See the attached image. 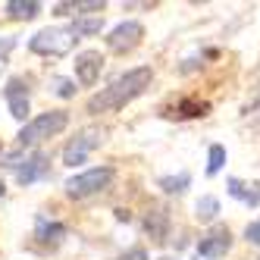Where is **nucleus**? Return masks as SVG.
I'll return each mask as SVG.
<instances>
[{
  "label": "nucleus",
  "mask_w": 260,
  "mask_h": 260,
  "mask_svg": "<svg viewBox=\"0 0 260 260\" xmlns=\"http://www.w3.org/2000/svg\"><path fill=\"white\" fill-rule=\"evenodd\" d=\"M66 125H69V113H66V110H47V113L28 119L22 125V132L16 135V141H19V147H31V144L44 141V138L60 135Z\"/></svg>",
  "instance_id": "obj_2"
},
{
  "label": "nucleus",
  "mask_w": 260,
  "mask_h": 260,
  "mask_svg": "<svg viewBox=\"0 0 260 260\" xmlns=\"http://www.w3.org/2000/svg\"><path fill=\"white\" fill-rule=\"evenodd\" d=\"M163 260H173V257H163Z\"/></svg>",
  "instance_id": "obj_25"
},
{
  "label": "nucleus",
  "mask_w": 260,
  "mask_h": 260,
  "mask_svg": "<svg viewBox=\"0 0 260 260\" xmlns=\"http://www.w3.org/2000/svg\"><path fill=\"white\" fill-rule=\"evenodd\" d=\"M216 213H219V201H216L213 194H204V198H198V204H194V216H198L201 222H210V219H216Z\"/></svg>",
  "instance_id": "obj_15"
},
{
  "label": "nucleus",
  "mask_w": 260,
  "mask_h": 260,
  "mask_svg": "<svg viewBox=\"0 0 260 260\" xmlns=\"http://www.w3.org/2000/svg\"><path fill=\"white\" fill-rule=\"evenodd\" d=\"M4 191H7V185H4V182H0V198H4Z\"/></svg>",
  "instance_id": "obj_24"
},
{
  "label": "nucleus",
  "mask_w": 260,
  "mask_h": 260,
  "mask_svg": "<svg viewBox=\"0 0 260 260\" xmlns=\"http://www.w3.org/2000/svg\"><path fill=\"white\" fill-rule=\"evenodd\" d=\"M101 69H104V57L98 50H85L76 57V79L82 85H94L98 76H101Z\"/></svg>",
  "instance_id": "obj_9"
},
{
  "label": "nucleus",
  "mask_w": 260,
  "mask_h": 260,
  "mask_svg": "<svg viewBox=\"0 0 260 260\" xmlns=\"http://www.w3.org/2000/svg\"><path fill=\"white\" fill-rule=\"evenodd\" d=\"M0 151H4V144H0Z\"/></svg>",
  "instance_id": "obj_26"
},
{
  "label": "nucleus",
  "mask_w": 260,
  "mask_h": 260,
  "mask_svg": "<svg viewBox=\"0 0 260 260\" xmlns=\"http://www.w3.org/2000/svg\"><path fill=\"white\" fill-rule=\"evenodd\" d=\"M222 166H226V147H222V144H213V147H210V157H207V176H216Z\"/></svg>",
  "instance_id": "obj_18"
},
{
  "label": "nucleus",
  "mask_w": 260,
  "mask_h": 260,
  "mask_svg": "<svg viewBox=\"0 0 260 260\" xmlns=\"http://www.w3.org/2000/svg\"><path fill=\"white\" fill-rule=\"evenodd\" d=\"M229 194L235 201H241L245 207H260V182H241V179H229Z\"/></svg>",
  "instance_id": "obj_12"
},
{
  "label": "nucleus",
  "mask_w": 260,
  "mask_h": 260,
  "mask_svg": "<svg viewBox=\"0 0 260 260\" xmlns=\"http://www.w3.org/2000/svg\"><path fill=\"white\" fill-rule=\"evenodd\" d=\"M47 170H50V157L41 154V151H35L31 157H25V166L16 170V179H19V185H31L35 179H41Z\"/></svg>",
  "instance_id": "obj_10"
},
{
  "label": "nucleus",
  "mask_w": 260,
  "mask_h": 260,
  "mask_svg": "<svg viewBox=\"0 0 260 260\" xmlns=\"http://www.w3.org/2000/svg\"><path fill=\"white\" fill-rule=\"evenodd\" d=\"M176 110H179V116H204L207 113V104L204 101H182Z\"/></svg>",
  "instance_id": "obj_19"
},
{
  "label": "nucleus",
  "mask_w": 260,
  "mask_h": 260,
  "mask_svg": "<svg viewBox=\"0 0 260 260\" xmlns=\"http://www.w3.org/2000/svg\"><path fill=\"white\" fill-rule=\"evenodd\" d=\"M229 248H232V232L226 226H216L198 241V257H222Z\"/></svg>",
  "instance_id": "obj_7"
},
{
  "label": "nucleus",
  "mask_w": 260,
  "mask_h": 260,
  "mask_svg": "<svg viewBox=\"0 0 260 260\" xmlns=\"http://www.w3.org/2000/svg\"><path fill=\"white\" fill-rule=\"evenodd\" d=\"M104 28V16H91V19H76V25H72V31H76V38H88V35H98Z\"/></svg>",
  "instance_id": "obj_16"
},
{
  "label": "nucleus",
  "mask_w": 260,
  "mask_h": 260,
  "mask_svg": "<svg viewBox=\"0 0 260 260\" xmlns=\"http://www.w3.org/2000/svg\"><path fill=\"white\" fill-rule=\"evenodd\" d=\"M144 232L151 235V241L163 245V241L170 238V213H166L163 207H154L151 213L144 216Z\"/></svg>",
  "instance_id": "obj_11"
},
{
  "label": "nucleus",
  "mask_w": 260,
  "mask_h": 260,
  "mask_svg": "<svg viewBox=\"0 0 260 260\" xmlns=\"http://www.w3.org/2000/svg\"><path fill=\"white\" fill-rule=\"evenodd\" d=\"M13 47H16V38H4V41H0V60H4V53L13 50Z\"/></svg>",
  "instance_id": "obj_23"
},
{
  "label": "nucleus",
  "mask_w": 260,
  "mask_h": 260,
  "mask_svg": "<svg viewBox=\"0 0 260 260\" xmlns=\"http://www.w3.org/2000/svg\"><path fill=\"white\" fill-rule=\"evenodd\" d=\"M245 238L251 241V245H260V219L248 222V229H245Z\"/></svg>",
  "instance_id": "obj_21"
},
{
  "label": "nucleus",
  "mask_w": 260,
  "mask_h": 260,
  "mask_svg": "<svg viewBox=\"0 0 260 260\" xmlns=\"http://www.w3.org/2000/svg\"><path fill=\"white\" fill-rule=\"evenodd\" d=\"M38 13H41V4H35V0H10L7 4L10 19H35Z\"/></svg>",
  "instance_id": "obj_13"
},
{
  "label": "nucleus",
  "mask_w": 260,
  "mask_h": 260,
  "mask_svg": "<svg viewBox=\"0 0 260 260\" xmlns=\"http://www.w3.org/2000/svg\"><path fill=\"white\" fill-rule=\"evenodd\" d=\"M144 38V25L141 22H119L113 31H110V38H107V47L113 50V53H128V50H135Z\"/></svg>",
  "instance_id": "obj_6"
},
{
  "label": "nucleus",
  "mask_w": 260,
  "mask_h": 260,
  "mask_svg": "<svg viewBox=\"0 0 260 260\" xmlns=\"http://www.w3.org/2000/svg\"><path fill=\"white\" fill-rule=\"evenodd\" d=\"M188 182H191V176H188V173H179V176H163V179H160V188H163L166 194H182L185 188H188Z\"/></svg>",
  "instance_id": "obj_17"
},
{
  "label": "nucleus",
  "mask_w": 260,
  "mask_h": 260,
  "mask_svg": "<svg viewBox=\"0 0 260 260\" xmlns=\"http://www.w3.org/2000/svg\"><path fill=\"white\" fill-rule=\"evenodd\" d=\"M4 94H7V104H10V113L16 119H25L28 116V85L22 79H10Z\"/></svg>",
  "instance_id": "obj_8"
},
{
  "label": "nucleus",
  "mask_w": 260,
  "mask_h": 260,
  "mask_svg": "<svg viewBox=\"0 0 260 260\" xmlns=\"http://www.w3.org/2000/svg\"><path fill=\"white\" fill-rule=\"evenodd\" d=\"M119 260H147V251L144 248H132V251H125Z\"/></svg>",
  "instance_id": "obj_22"
},
{
  "label": "nucleus",
  "mask_w": 260,
  "mask_h": 260,
  "mask_svg": "<svg viewBox=\"0 0 260 260\" xmlns=\"http://www.w3.org/2000/svg\"><path fill=\"white\" fill-rule=\"evenodd\" d=\"M50 85H53V94L57 98H72L76 94V82H69V79H53Z\"/></svg>",
  "instance_id": "obj_20"
},
{
  "label": "nucleus",
  "mask_w": 260,
  "mask_h": 260,
  "mask_svg": "<svg viewBox=\"0 0 260 260\" xmlns=\"http://www.w3.org/2000/svg\"><path fill=\"white\" fill-rule=\"evenodd\" d=\"M110 179H113V170H110V166H94V170H88V173L72 176V179L66 182V194L76 198V201L91 198V194L104 191L107 185H110Z\"/></svg>",
  "instance_id": "obj_4"
},
{
  "label": "nucleus",
  "mask_w": 260,
  "mask_h": 260,
  "mask_svg": "<svg viewBox=\"0 0 260 260\" xmlns=\"http://www.w3.org/2000/svg\"><path fill=\"white\" fill-rule=\"evenodd\" d=\"M101 141H104V128H98V125L82 128V132H76V138L63 147V163H66V166L85 163V157L94 151V147H101Z\"/></svg>",
  "instance_id": "obj_5"
},
{
  "label": "nucleus",
  "mask_w": 260,
  "mask_h": 260,
  "mask_svg": "<svg viewBox=\"0 0 260 260\" xmlns=\"http://www.w3.org/2000/svg\"><path fill=\"white\" fill-rule=\"evenodd\" d=\"M154 72L151 66H138V69H128L125 76H119L116 82H110L107 88H101L94 98L88 101V113H110V110H119L128 101H135L141 91L151 85Z\"/></svg>",
  "instance_id": "obj_1"
},
{
  "label": "nucleus",
  "mask_w": 260,
  "mask_h": 260,
  "mask_svg": "<svg viewBox=\"0 0 260 260\" xmlns=\"http://www.w3.org/2000/svg\"><path fill=\"white\" fill-rule=\"evenodd\" d=\"M35 235H38L44 245H50V241H60L66 235V229L60 226V222H50L47 216H38V226H35Z\"/></svg>",
  "instance_id": "obj_14"
},
{
  "label": "nucleus",
  "mask_w": 260,
  "mask_h": 260,
  "mask_svg": "<svg viewBox=\"0 0 260 260\" xmlns=\"http://www.w3.org/2000/svg\"><path fill=\"white\" fill-rule=\"evenodd\" d=\"M79 44L76 31L63 28V25H53V28H41L35 38L28 41L31 53H41V57H66V53Z\"/></svg>",
  "instance_id": "obj_3"
}]
</instances>
